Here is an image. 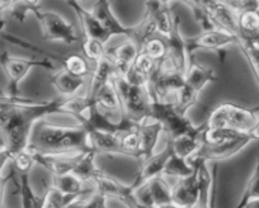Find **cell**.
<instances>
[{
	"mask_svg": "<svg viewBox=\"0 0 259 208\" xmlns=\"http://www.w3.org/2000/svg\"><path fill=\"white\" fill-rule=\"evenodd\" d=\"M174 150L173 146H171V142L170 141H166L165 147L160 152L154 153L151 158L141 162L140 170H139L138 175L135 177L134 182L130 184L131 188H133V190H136L139 187L145 184L150 179H154V178L163 175V170L165 168L166 162H168L169 158H170Z\"/></svg>",
	"mask_w": 259,
	"mask_h": 208,
	"instance_id": "cell-14",
	"label": "cell"
},
{
	"mask_svg": "<svg viewBox=\"0 0 259 208\" xmlns=\"http://www.w3.org/2000/svg\"><path fill=\"white\" fill-rule=\"evenodd\" d=\"M114 74H117L116 65H114V63L112 61V59L109 58L108 55H106L98 64H96V66H94V70L93 73H92L91 84H89V88L85 93L87 98L93 100L94 96L97 95V93H98L107 83H109V81L112 80Z\"/></svg>",
	"mask_w": 259,
	"mask_h": 208,
	"instance_id": "cell-20",
	"label": "cell"
},
{
	"mask_svg": "<svg viewBox=\"0 0 259 208\" xmlns=\"http://www.w3.org/2000/svg\"><path fill=\"white\" fill-rule=\"evenodd\" d=\"M81 48H83L85 58L88 60L93 61L94 65L98 64L107 55V51L104 49V43L93 38L84 39L83 43H81Z\"/></svg>",
	"mask_w": 259,
	"mask_h": 208,
	"instance_id": "cell-38",
	"label": "cell"
},
{
	"mask_svg": "<svg viewBox=\"0 0 259 208\" xmlns=\"http://www.w3.org/2000/svg\"><path fill=\"white\" fill-rule=\"evenodd\" d=\"M96 155L97 153L93 150L85 152L80 159V162L78 163L75 169H74L73 174H75L84 183H91L92 184V182L96 179L97 175L101 173L102 169L96 165Z\"/></svg>",
	"mask_w": 259,
	"mask_h": 208,
	"instance_id": "cell-30",
	"label": "cell"
},
{
	"mask_svg": "<svg viewBox=\"0 0 259 208\" xmlns=\"http://www.w3.org/2000/svg\"><path fill=\"white\" fill-rule=\"evenodd\" d=\"M92 184L96 188V192L104 195L107 199L114 198V199L121 200L124 195L134 192L131 185L124 184L113 175L107 174L104 170H101V173L97 175V178L92 182Z\"/></svg>",
	"mask_w": 259,
	"mask_h": 208,
	"instance_id": "cell-19",
	"label": "cell"
},
{
	"mask_svg": "<svg viewBox=\"0 0 259 208\" xmlns=\"http://www.w3.org/2000/svg\"><path fill=\"white\" fill-rule=\"evenodd\" d=\"M0 66L3 68L7 79H8L7 93L12 96L19 95V84L33 68L55 70V65L50 58L28 59L27 60V59L14 58L8 51L0 52Z\"/></svg>",
	"mask_w": 259,
	"mask_h": 208,
	"instance_id": "cell-6",
	"label": "cell"
},
{
	"mask_svg": "<svg viewBox=\"0 0 259 208\" xmlns=\"http://www.w3.org/2000/svg\"><path fill=\"white\" fill-rule=\"evenodd\" d=\"M61 63L64 65V69L69 71L73 75L78 76V78H85L91 73V68H89L88 59L85 56L78 55V54H73V55H68L61 58Z\"/></svg>",
	"mask_w": 259,
	"mask_h": 208,
	"instance_id": "cell-34",
	"label": "cell"
},
{
	"mask_svg": "<svg viewBox=\"0 0 259 208\" xmlns=\"http://www.w3.org/2000/svg\"><path fill=\"white\" fill-rule=\"evenodd\" d=\"M66 3L75 12L76 17L80 21L81 28H83L84 34H85V38L97 39V41L102 42L104 44L109 41L112 34L99 23L98 19L93 16V13L91 11L84 9L83 6L79 3L78 0H66Z\"/></svg>",
	"mask_w": 259,
	"mask_h": 208,
	"instance_id": "cell-16",
	"label": "cell"
},
{
	"mask_svg": "<svg viewBox=\"0 0 259 208\" xmlns=\"http://www.w3.org/2000/svg\"><path fill=\"white\" fill-rule=\"evenodd\" d=\"M245 208H259V199H256V200H254V202L249 203V204L246 205Z\"/></svg>",
	"mask_w": 259,
	"mask_h": 208,
	"instance_id": "cell-47",
	"label": "cell"
},
{
	"mask_svg": "<svg viewBox=\"0 0 259 208\" xmlns=\"http://www.w3.org/2000/svg\"><path fill=\"white\" fill-rule=\"evenodd\" d=\"M41 0H0V8L4 11H11V14L23 23L27 14L32 13L34 9L39 8Z\"/></svg>",
	"mask_w": 259,
	"mask_h": 208,
	"instance_id": "cell-29",
	"label": "cell"
},
{
	"mask_svg": "<svg viewBox=\"0 0 259 208\" xmlns=\"http://www.w3.org/2000/svg\"><path fill=\"white\" fill-rule=\"evenodd\" d=\"M134 195L140 203L151 207L160 208L171 203V188L163 175L150 179L134 190Z\"/></svg>",
	"mask_w": 259,
	"mask_h": 208,
	"instance_id": "cell-13",
	"label": "cell"
},
{
	"mask_svg": "<svg viewBox=\"0 0 259 208\" xmlns=\"http://www.w3.org/2000/svg\"><path fill=\"white\" fill-rule=\"evenodd\" d=\"M239 37L259 41V11H244L238 14Z\"/></svg>",
	"mask_w": 259,
	"mask_h": 208,
	"instance_id": "cell-28",
	"label": "cell"
},
{
	"mask_svg": "<svg viewBox=\"0 0 259 208\" xmlns=\"http://www.w3.org/2000/svg\"><path fill=\"white\" fill-rule=\"evenodd\" d=\"M12 160V153L8 148H3V150H0V173L3 170V168L6 167L7 163Z\"/></svg>",
	"mask_w": 259,
	"mask_h": 208,
	"instance_id": "cell-44",
	"label": "cell"
},
{
	"mask_svg": "<svg viewBox=\"0 0 259 208\" xmlns=\"http://www.w3.org/2000/svg\"><path fill=\"white\" fill-rule=\"evenodd\" d=\"M250 133H251V136L254 137V141H259V121H258V123L255 125V127L250 131Z\"/></svg>",
	"mask_w": 259,
	"mask_h": 208,
	"instance_id": "cell-46",
	"label": "cell"
},
{
	"mask_svg": "<svg viewBox=\"0 0 259 208\" xmlns=\"http://www.w3.org/2000/svg\"><path fill=\"white\" fill-rule=\"evenodd\" d=\"M256 199H259V153L256 155V163L253 174L249 178L243 195H241L240 200H239L235 208H245L249 203L254 202Z\"/></svg>",
	"mask_w": 259,
	"mask_h": 208,
	"instance_id": "cell-32",
	"label": "cell"
},
{
	"mask_svg": "<svg viewBox=\"0 0 259 208\" xmlns=\"http://www.w3.org/2000/svg\"><path fill=\"white\" fill-rule=\"evenodd\" d=\"M7 179H2L0 178V203H3V195H4V187H6Z\"/></svg>",
	"mask_w": 259,
	"mask_h": 208,
	"instance_id": "cell-45",
	"label": "cell"
},
{
	"mask_svg": "<svg viewBox=\"0 0 259 208\" xmlns=\"http://www.w3.org/2000/svg\"><path fill=\"white\" fill-rule=\"evenodd\" d=\"M238 44L243 49L244 55L248 59L249 64H250L253 73L255 75L256 81L259 84V44L258 41H251V39L244 38V37H239Z\"/></svg>",
	"mask_w": 259,
	"mask_h": 208,
	"instance_id": "cell-35",
	"label": "cell"
},
{
	"mask_svg": "<svg viewBox=\"0 0 259 208\" xmlns=\"http://www.w3.org/2000/svg\"><path fill=\"white\" fill-rule=\"evenodd\" d=\"M191 163V162H189ZM193 173L186 178H181L171 188V203L183 208H193L198 198V173L196 163Z\"/></svg>",
	"mask_w": 259,
	"mask_h": 208,
	"instance_id": "cell-15",
	"label": "cell"
},
{
	"mask_svg": "<svg viewBox=\"0 0 259 208\" xmlns=\"http://www.w3.org/2000/svg\"><path fill=\"white\" fill-rule=\"evenodd\" d=\"M150 120L156 121L163 127L168 141H173L183 135L193 133L200 130L196 127L186 115L177 111L174 101L158 100L150 95Z\"/></svg>",
	"mask_w": 259,
	"mask_h": 208,
	"instance_id": "cell-5",
	"label": "cell"
},
{
	"mask_svg": "<svg viewBox=\"0 0 259 208\" xmlns=\"http://www.w3.org/2000/svg\"><path fill=\"white\" fill-rule=\"evenodd\" d=\"M234 43H238V36L225 29H213V31L202 32L197 37L187 39V52L189 56H192L198 49L213 51L219 56L221 63H224L226 55L225 48Z\"/></svg>",
	"mask_w": 259,
	"mask_h": 208,
	"instance_id": "cell-9",
	"label": "cell"
},
{
	"mask_svg": "<svg viewBox=\"0 0 259 208\" xmlns=\"http://www.w3.org/2000/svg\"><path fill=\"white\" fill-rule=\"evenodd\" d=\"M89 143L91 148L96 153H103V155H121L126 156L123 148H122L119 137L112 133L102 132V131H88Z\"/></svg>",
	"mask_w": 259,
	"mask_h": 208,
	"instance_id": "cell-22",
	"label": "cell"
},
{
	"mask_svg": "<svg viewBox=\"0 0 259 208\" xmlns=\"http://www.w3.org/2000/svg\"><path fill=\"white\" fill-rule=\"evenodd\" d=\"M205 128L206 122H203L200 126V130L196 131V132L183 135L176 140L170 141L174 152L181 158H184V159H189L191 156H193L202 145V133Z\"/></svg>",
	"mask_w": 259,
	"mask_h": 208,
	"instance_id": "cell-25",
	"label": "cell"
},
{
	"mask_svg": "<svg viewBox=\"0 0 259 208\" xmlns=\"http://www.w3.org/2000/svg\"><path fill=\"white\" fill-rule=\"evenodd\" d=\"M28 147L34 152L62 153L91 151L89 133L84 126L64 127L39 121L29 138Z\"/></svg>",
	"mask_w": 259,
	"mask_h": 208,
	"instance_id": "cell-2",
	"label": "cell"
},
{
	"mask_svg": "<svg viewBox=\"0 0 259 208\" xmlns=\"http://www.w3.org/2000/svg\"><path fill=\"white\" fill-rule=\"evenodd\" d=\"M69 96L55 98L47 101L21 104L0 116V133L6 141V148L13 155L27 148L32 131L37 122L46 116L64 113V106Z\"/></svg>",
	"mask_w": 259,
	"mask_h": 208,
	"instance_id": "cell-1",
	"label": "cell"
},
{
	"mask_svg": "<svg viewBox=\"0 0 259 208\" xmlns=\"http://www.w3.org/2000/svg\"><path fill=\"white\" fill-rule=\"evenodd\" d=\"M143 52H145L146 55L150 56L154 61H160L166 58L168 54V48H166L165 39L160 38H150L145 44L143 46Z\"/></svg>",
	"mask_w": 259,
	"mask_h": 208,
	"instance_id": "cell-39",
	"label": "cell"
},
{
	"mask_svg": "<svg viewBox=\"0 0 259 208\" xmlns=\"http://www.w3.org/2000/svg\"><path fill=\"white\" fill-rule=\"evenodd\" d=\"M138 131L141 140V163L154 155V150H155L156 145H158L160 133L163 132V127H161L159 122L153 121L150 123H140Z\"/></svg>",
	"mask_w": 259,
	"mask_h": 208,
	"instance_id": "cell-23",
	"label": "cell"
},
{
	"mask_svg": "<svg viewBox=\"0 0 259 208\" xmlns=\"http://www.w3.org/2000/svg\"><path fill=\"white\" fill-rule=\"evenodd\" d=\"M160 208H183V207H179V205L174 204V203H169V204L163 205V207H160Z\"/></svg>",
	"mask_w": 259,
	"mask_h": 208,
	"instance_id": "cell-48",
	"label": "cell"
},
{
	"mask_svg": "<svg viewBox=\"0 0 259 208\" xmlns=\"http://www.w3.org/2000/svg\"><path fill=\"white\" fill-rule=\"evenodd\" d=\"M33 152L34 163L49 170L54 177L73 173L78 163L85 152H62V153H41ZM88 152V151H87Z\"/></svg>",
	"mask_w": 259,
	"mask_h": 208,
	"instance_id": "cell-12",
	"label": "cell"
},
{
	"mask_svg": "<svg viewBox=\"0 0 259 208\" xmlns=\"http://www.w3.org/2000/svg\"><path fill=\"white\" fill-rule=\"evenodd\" d=\"M219 3L224 4L225 7H228L229 9L235 12L236 14H239L240 12H243V2L244 0H216Z\"/></svg>",
	"mask_w": 259,
	"mask_h": 208,
	"instance_id": "cell-42",
	"label": "cell"
},
{
	"mask_svg": "<svg viewBox=\"0 0 259 208\" xmlns=\"http://www.w3.org/2000/svg\"><path fill=\"white\" fill-rule=\"evenodd\" d=\"M91 12L98 19L99 23L112 34V37L126 36L127 38L133 37V27H124L119 23L111 9V0H97Z\"/></svg>",
	"mask_w": 259,
	"mask_h": 208,
	"instance_id": "cell-17",
	"label": "cell"
},
{
	"mask_svg": "<svg viewBox=\"0 0 259 208\" xmlns=\"http://www.w3.org/2000/svg\"><path fill=\"white\" fill-rule=\"evenodd\" d=\"M219 76L216 75L215 70L210 66H206L203 64L194 60V55L189 56L188 68H187L186 75H184V83L188 85L192 90L197 94L202 91L207 84L216 83Z\"/></svg>",
	"mask_w": 259,
	"mask_h": 208,
	"instance_id": "cell-18",
	"label": "cell"
},
{
	"mask_svg": "<svg viewBox=\"0 0 259 208\" xmlns=\"http://www.w3.org/2000/svg\"><path fill=\"white\" fill-rule=\"evenodd\" d=\"M139 54H140V48L133 39L130 38L119 46L114 47L107 52V55L112 59V61L116 65L117 74H119V75H124L127 73V70L135 63Z\"/></svg>",
	"mask_w": 259,
	"mask_h": 208,
	"instance_id": "cell-21",
	"label": "cell"
},
{
	"mask_svg": "<svg viewBox=\"0 0 259 208\" xmlns=\"http://www.w3.org/2000/svg\"><path fill=\"white\" fill-rule=\"evenodd\" d=\"M19 194L22 199V208H41V197L34 193L29 183V174H19Z\"/></svg>",
	"mask_w": 259,
	"mask_h": 208,
	"instance_id": "cell-33",
	"label": "cell"
},
{
	"mask_svg": "<svg viewBox=\"0 0 259 208\" xmlns=\"http://www.w3.org/2000/svg\"><path fill=\"white\" fill-rule=\"evenodd\" d=\"M41 208H60L59 204L50 197L47 193H44L41 197Z\"/></svg>",
	"mask_w": 259,
	"mask_h": 208,
	"instance_id": "cell-43",
	"label": "cell"
},
{
	"mask_svg": "<svg viewBox=\"0 0 259 208\" xmlns=\"http://www.w3.org/2000/svg\"><path fill=\"white\" fill-rule=\"evenodd\" d=\"M164 39H165L166 48H168L166 58L171 61L177 70L182 71L186 75L189 55L187 52V39H184L181 31V16L178 12H174L173 27H171L169 36Z\"/></svg>",
	"mask_w": 259,
	"mask_h": 208,
	"instance_id": "cell-11",
	"label": "cell"
},
{
	"mask_svg": "<svg viewBox=\"0 0 259 208\" xmlns=\"http://www.w3.org/2000/svg\"><path fill=\"white\" fill-rule=\"evenodd\" d=\"M194 167L189 163L188 159H184L177 155L176 152L171 153L169 160L166 162L165 168L163 170V177L170 178H186L193 173Z\"/></svg>",
	"mask_w": 259,
	"mask_h": 208,
	"instance_id": "cell-31",
	"label": "cell"
},
{
	"mask_svg": "<svg viewBox=\"0 0 259 208\" xmlns=\"http://www.w3.org/2000/svg\"><path fill=\"white\" fill-rule=\"evenodd\" d=\"M254 141V137L250 132H243L236 136L233 140L226 142L218 143V145H205L202 143L197 152L191 156L188 160H201V162H221V160L230 159L236 153L240 152L246 145Z\"/></svg>",
	"mask_w": 259,
	"mask_h": 208,
	"instance_id": "cell-10",
	"label": "cell"
},
{
	"mask_svg": "<svg viewBox=\"0 0 259 208\" xmlns=\"http://www.w3.org/2000/svg\"><path fill=\"white\" fill-rule=\"evenodd\" d=\"M94 103L97 107L104 112L106 115H114V113H119L122 116V107H121V100L117 94L116 89H114L113 83L112 80L107 83L101 90L97 93L94 96Z\"/></svg>",
	"mask_w": 259,
	"mask_h": 208,
	"instance_id": "cell-27",
	"label": "cell"
},
{
	"mask_svg": "<svg viewBox=\"0 0 259 208\" xmlns=\"http://www.w3.org/2000/svg\"><path fill=\"white\" fill-rule=\"evenodd\" d=\"M38 19L45 39L50 42H62L65 44H75L79 42L78 33L73 23L65 21L64 17L54 12H42L34 9L32 12Z\"/></svg>",
	"mask_w": 259,
	"mask_h": 208,
	"instance_id": "cell-8",
	"label": "cell"
},
{
	"mask_svg": "<svg viewBox=\"0 0 259 208\" xmlns=\"http://www.w3.org/2000/svg\"><path fill=\"white\" fill-rule=\"evenodd\" d=\"M208 13L213 18V21L218 23L220 28L230 32V33L239 36V26H238V14L234 11L229 9L224 4L219 3L216 0H212L205 7Z\"/></svg>",
	"mask_w": 259,
	"mask_h": 208,
	"instance_id": "cell-24",
	"label": "cell"
},
{
	"mask_svg": "<svg viewBox=\"0 0 259 208\" xmlns=\"http://www.w3.org/2000/svg\"><path fill=\"white\" fill-rule=\"evenodd\" d=\"M121 202L123 203L127 208H156V207H151V205H145L143 204V203L139 202V200L135 198V195H134V192L124 195V197L121 199Z\"/></svg>",
	"mask_w": 259,
	"mask_h": 208,
	"instance_id": "cell-41",
	"label": "cell"
},
{
	"mask_svg": "<svg viewBox=\"0 0 259 208\" xmlns=\"http://www.w3.org/2000/svg\"><path fill=\"white\" fill-rule=\"evenodd\" d=\"M12 162H13L16 175L29 174L32 167L36 164L33 159V152H32V150L28 147V146H27V148H24V150L19 151V152H17L16 155H13Z\"/></svg>",
	"mask_w": 259,
	"mask_h": 208,
	"instance_id": "cell-37",
	"label": "cell"
},
{
	"mask_svg": "<svg viewBox=\"0 0 259 208\" xmlns=\"http://www.w3.org/2000/svg\"><path fill=\"white\" fill-rule=\"evenodd\" d=\"M184 85V74L177 70L168 58L158 61L150 75V94L158 100H168Z\"/></svg>",
	"mask_w": 259,
	"mask_h": 208,
	"instance_id": "cell-7",
	"label": "cell"
},
{
	"mask_svg": "<svg viewBox=\"0 0 259 208\" xmlns=\"http://www.w3.org/2000/svg\"><path fill=\"white\" fill-rule=\"evenodd\" d=\"M112 83L121 100L122 116L138 123L150 120L151 94L149 89L131 85L126 78L119 74H114Z\"/></svg>",
	"mask_w": 259,
	"mask_h": 208,
	"instance_id": "cell-4",
	"label": "cell"
},
{
	"mask_svg": "<svg viewBox=\"0 0 259 208\" xmlns=\"http://www.w3.org/2000/svg\"><path fill=\"white\" fill-rule=\"evenodd\" d=\"M50 83L64 96H74L83 88L85 80H84V78H78L65 69H61L51 76Z\"/></svg>",
	"mask_w": 259,
	"mask_h": 208,
	"instance_id": "cell-26",
	"label": "cell"
},
{
	"mask_svg": "<svg viewBox=\"0 0 259 208\" xmlns=\"http://www.w3.org/2000/svg\"><path fill=\"white\" fill-rule=\"evenodd\" d=\"M158 2H160L161 4H165V6H169V3H170L171 0H158ZM181 2H183V0H181Z\"/></svg>",
	"mask_w": 259,
	"mask_h": 208,
	"instance_id": "cell-49",
	"label": "cell"
},
{
	"mask_svg": "<svg viewBox=\"0 0 259 208\" xmlns=\"http://www.w3.org/2000/svg\"><path fill=\"white\" fill-rule=\"evenodd\" d=\"M107 200L104 195L93 192L80 195L65 208H107Z\"/></svg>",
	"mask_w": 259,
	"mask_h": 208,
	"instance_id": "cell-36",
	"label": "cell"
},
{
	"mask_svg": "<svg viewBox=\"0 0 259 208\" xmlns=\"http://www.w3.org/2000/svg\"><path fill=\"white\" fill-rule=\"evenodd\" d=\"M259 121V107L248 108L239 104H219L208 116L206 125L208 128H226V130L250 132Z\"/></svg>",
	"mask_w": 259,
	"mask_h": 208,
	"instance_id": "cell-3",
	"label": "cell"
},
{
	"mask_svg": "<svg viewBox=\"0 0 259 208\" xmlns=\"http://www.w3.org/2000/svg\"><path fill=\"white\" fill-rule=\"evenodd\" d=\"M78 2H79V3H80V2H84V0H78Z\"/></svg>",
	"mask_w": 259,
	"mask_h": 208,
	"instance_id": "cell-50",
	"label": "cell"
},
{
	"mask_svg": "<svg viewBox=\"0 0 259 208\" xmlns=\"http://www.w3.org/2000/svg\"><path fill=\"white\" fill-rule=\"evenodd\" d=\"M155 65L156 61H154L150 56L146 55L145 52L140 51V54H139L138 58H136L135 63L133 64V68L135 69V70H138L139 73L144 74V75L150 76L153 70L155 69Z\"/></svg>",
	"mask_w": 259,
	"mask_h": 208,
	"instance_id": "cell-40",
	"label": "cell"
}]
</instances>
